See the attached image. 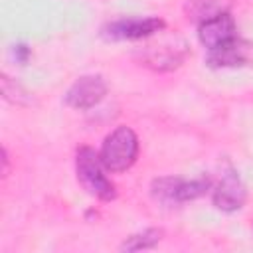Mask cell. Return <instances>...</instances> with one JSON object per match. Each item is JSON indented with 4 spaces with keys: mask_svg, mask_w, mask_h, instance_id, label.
Wrapping results in <instances>:
<instances>
[{
    "mask_svg": "<svg viewBox=\"0 0 253 253\" xmlns=\"http://www.w3.org/2000/svg\"><path fill=\"white\" fill-rule=\"evenodd\" d=\"M75 170H77V180L81 182V186L95 198L103 200V202H111L115 200L117 192H115V184L105 176V166L101 162V156L89 148V146H81L77 150L75 156Z\"/></svg>",
    "mask_w": 253,
    "mask_h": 253,
    "instance_id": "1",
    "label": "cell"
},
{
    "mask_svg": "<svg viewBox=\"0 0 253 253\" xmlns=\"http://www.w3.org/2000/svg\"><path fill=\"white\" fill-rule=\"evenodd\" d=\"M210 188L208 178H198V180H182V178H158L152 184V194L166 202V204H180L188 200H196L206 194Z\"/></svg>",
    "mask_w": 253,
    "mask_h": 253,
    "instance_id": "3",
    "label": "cell"
},
{
    "mask_svg": "<svg viewBox=\"0 0 253 253\" xmlns=\"http://www.w3.org/2000/svg\"><path fill=\"white\" fill-rule=\"evenodd\" d=\"M166 22L158 16L148 18H123L103 26V36L107 40H142L162 32Z\"/></svg>",
    "mask_w": 253,
    "mask_h": 253,
    "instance_id": "4",
    "label": "cell"
},
{
    "mask_svg": "<svg viewBox=\"0 0 253 253\" xmlns=\"http://www.w3.org/2000/svg\"><path fill=\"white\" fill-rule=\"evenodd\" d=\"M138 154V138L132 128L117 126L101 146V162L109 172H125L128 170Z\"/></svg>",
    "mask_w": 253,
    "mask_h": 253,
    "instance_id": "2",
    "label": "cell"
},
{
    "mask_svg": "<svg viewBox=\"0 0 253 253\" xmlns=\"http://www.w3.org/2000/svg\"><path fill=\"white\" fill-rule=\"evenodd\" d=\"M162 239V229H144L140 233H134L126 237L121 245V251H140V249H150Z\"/></svg>",
    "mask_w": 253,
    "mask_h": 253,
    "instance_id": "9",
    "label": "cell"
},
{
    "mask_svg": "<svg viewBox=\"0 0 253 253\" xmlns=\"http://www.w3.org/2000/svg\"><path fill=\"white\" fill-rule=\"evenodd\" d=\"M107 95V83L101 75H83L79 77L65 93V103L73 109H91L101 103Z\"/></svg>",
    "mask_w": 253,
    "mask_h": 253,
    "instance_id": "6",
    "label": "cell"
},
{
    "mask_svg": "<svg viewBox=\"0 0 253 253\" xmlns=\"http://www.w3.org/2000/svg\"><path fill=\"white\" fill-rule=\"evenodd\" d=\"M198 38H200V43L204 47H208V51H211V49H217V47L229 43L231 40H235L237 28H235L233 18L227 12H217L200 22Z\"/></svg>",
    "mask_w": 253,
    "mask_h": 253,
    "instance_id": "5",
    "label": "cell"
},
{
    "mask_svg": "<svg viewBox=\"0 0 253 253\" xmlns=\"http://www.w3.org/2000/svg\"><path fill=\"white\" fill-rule=\"evenodd\" d=\"M211 200H213V206L221 211H227V213L237 211L243 208V204L247 200L245 184L241 182V178L235 172H227L221 176L219 184L213 188Z\"/></svg>",
    "mask_w": 253,
    "mask_h": 253,
    "instance_id": "7",
    "label": "cell"
},
{
    "mask_svg": "<svg viewBox=\"0 0 253 253\" xmlns=\"http://www.w3.org/2000/svg\"><path fill=\"white\" fill-rule=\"evenodd\" d=\"M253 61V43L245 40H231L229 43L211 49L208 55V63L211 67H237V65H247Z\"/></svg>",
    "mask_w": 253,
    "mask_h": 253,
    "instance_id": "8",
    "label": "cell"
}]
</instances>
